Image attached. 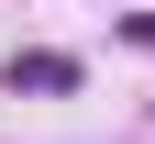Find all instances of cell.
<instances>
[{
  "instance_id": "6da1fadb",
  "label": "cell",
  "mask_w": 155,
  "mask_h": 144,
  "mask_svg": "<svg viewBox=\"0 0 155 144\" xmlns=\"http://www.w3.org/2000/svg\"><path fill=\"white\" fill-rule=\"evenodd\" d=\"M0 78H11V100H22V89H78V55H11V67H0Z\"/></svg>"
},
{
  "instance_id": "7a4b0ae2",
  "label": "cell",
  "mask_w": 155,
  "mask_h": 144,
  "mask_svg": "<svg viewBox=\"0 0 155 144\" xmlns=\"http://www.w3.org/2000/svg\"><path fill=\"white\" fill-rule=\"evenodd\" d=\"M122 45H144V55H155V11H122Z\"/></svg>"
}]
</instances>
